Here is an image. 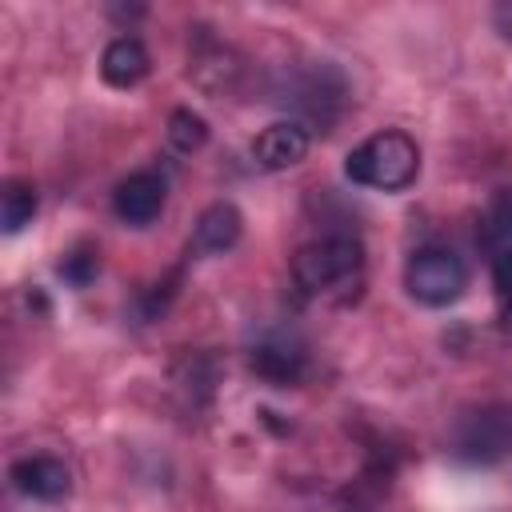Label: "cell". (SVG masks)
Returning <instances> with one entry per match:
<instances>
[{
  "label": "cell",
  "instance_id": "7a4b0ae2",
  "mask_svg": "<svg viewBox=\"0 0 512 512\" xmlns=\"http://www.w3.org/2000/svg\"><path fill=\"white\" fill-rule=\"evenodd\" d=\"M360 264H364V244L356 236H324V240L304 244L292 256V280L300 292L320 296V292L348 284L360 272Z\"/></svg>",
  "mask_w": 512,
  "mask_h": 512
},
{
  "label": "cell",
  "instance_id": "277c9868",
  "mask_svg": "<svg viewBox=\"0 0 512 512\" xmlns=\"http://www.w3.org/2000/svg\"><path fill=\"white\" fill-rule=\"evenodd\" d=\"M452 444H456V456H464L472 464L500 460L512 444V408L488 404V408H476V412L460 416Z\"/></svg>",
  "mask_w": 512,
  "mask_h": 512
},
{
  "label": "cell",
  "instance_id": "52a82bcc",
  "mask_svg": "<svg viewBox=\"0 0 512 512\" xmlns=\"http://www.w3.org/2000/svg\"><path fill=\"white\" fill-rule=\"evenodd\" d=\"M304 344L292 340V336H264L256 348H252V372L264 376L268 384L276 388H288L304 376Z\"/></svg>",
  "mask_w": 512,
  "mask_h": 512
},
{
  "label": "cell",
  "instance_id": "9a60e30c",
  "mask_svg": "<svg viewBox=\"0 0 512 512\" xmlns=\"http://www.w3.org/2000/svg\"><path fill=\"white\" fill-rule=\"evenodd\" d=\"M492 276H496V292L504 304H512V252H504L500 260H492Z\"/></svg>",
  "mask_w": 512,
  "mask_h": 512
},
{
  "label": "cell",
  "instance_id": "e0dca14e",
  "mask_svg": "<svg viewBox=\"0 0 512 512\" xmlns=\"http://www.w3.org/2000/svg\"><path fill=\"white\" fill-rule=\"evenodd\" d=\"M500 324H504V332L512 336V304H504V308H500Z\"/></svg>",
  "mask_w": 512,
  "mask_h": 512
},
{
  "label": "cell",
  "instance_id": "3957f363",
  "mask_svg": "<svg viewBox=\"0 0 512 512\" xmlns=\"http://www.w3.org/2000/svg\"><path fill=\"white\" fill-rule=\"evenodd\" d=\"M404 288L412 300L428 304V308H444L452 300H460V292L468 288V268L456 252L448 248H416L404 264Z\"/></svg>",
  "mask_w": 512,
  "mask_h": 512
},
{
  "label": "cell",
  "instance_id": "30bf717a",
  "mask_svg": "<svg viewBox=\"0 0 512 512\" xmlns=\"http://www.w3.org/2000/svg\"><path fill=\"white\" fill-rule=\"evenodd\" d=\"M100 76L112 88H132L148 76V52L136 36H116L100 56Z\"/></svg>",
  "mask_w": 512,
  "mask_h": 512
},
{
  "label": "cell",
  "instance_id": "8992f818",
  "mask_svg": "<svg viewBox=\"0 0 512 512\" xmlns=\"http://www.w3.org/2000/svg\"><path fill=\"white\" fill-rule=\"evenodd\" d=\"M308 156V128L296 120H276L252 140V160L264 172H284Z\"/></svg>",
  "mask_w": 512,
  "mask_h": 512
},
{
  "label": "cell",
  "instance_id": "9c48e42d",
  "mask_svg": "<svg viewBox=\"0 0 512 512\" xmlns=\"http://www.w3.org/2000/svg\"><path fill=\"white\" fill-rule=\"evenodd\" d=\"M12 484L32 500H64L72 476L56 456H24L12 464Z\"/></svg>",
  "mask_w": 512,
  "mask_h": 512
},
{
  "label": "cell",
  "instance_id": "ba28073f",
  "mask_svg": "<svg viewBox=\"0 0 512 512\" xmlns=\"http://www.w3.org/2000/svg\"><path fill=\"white\" fill-rule=\"evenodd\" d=\"M240 228H244L240 208L228 204V200H216V204H208V208L200 212L188 248H192L196 256H220V252H228V248L240 240Z\"/></svg>",
  "mask_w": 512,
  "mask_h": 512
},
{
  "label": "cell",
  "instance_id": "7c38bea8",
  "mask_svg": "<svg viewBox=\"0 0 512 512\" xmlns=\"http://www.w3.org/2000/svg\"><path fill=\"white\" fill-rule=\"evenodd\" d=\"M32 216H36V188L24 180H8L0 192V228L20 232L24 224H32Z\"/></svg>",
  "mask_w": 512,
  "mask_h": 512
},
{
  "label": "cell",
  "instance_id": "8fae6325",
  "mask_svg": "<svg viewBox=\"0 0 512 512\" xmlns=\"http://www.w3.org/2000/svg\"><path fill=\"white\" fill-rule=\"evenodd\" d=\"M480 244L492 252V260H500L504 252H512V188H500L480 220Z\"/></svg>",
  "mask_w": 512,
  "mask_h": 512
},
{
  "label": "cell",
  "instance_id": "5b68a950",
  "mask_svg": "<svg viewBox=\"0 0 512 512\" xmlns=\"http://www.w3.org/2000/svg\"><path fill=\"white\" fill-rule=\"evenodd\" d=\"M164 196H168V188H164V180H160L156 172H132L128 180L116 184V192H112V212H116L124 224L144 228V224H152V220L164 212Z\"/></svg>",
  "mask_w": 512,
  "mask_h": 512
},
{
  "label": "cell",
  "instance_id": "5bb4252c",
  "mask_svg": "<svg viewBox=\"0 0 512 512\" xmlns=\"http://www.w3.org/2000/svg\"><path fill=\"white\" fill-rule=\"evenodd\" d=\"M96 268H100V260H96V252H88V248H76V252H68V256L60 260V276H64L68 284H76V288H84V284L96 276Z\"/></svg>",
  "mask_w": 512,
  "mask_h": 512
},
{
  "label": "cell",
  "instance_id": "2e32d148",
  "mask_svg": "<svg viewBox=\"0 0 512 512\" xmlns=\"http://www.w3.org/2000/svg\"><path fill=\"white\" fill-rule=\"evenodd\" d=\"M492 24H496V32H500L504 40H512V0L496 4V12H492Z\"/></svg>",
  "mask_w": 512,
  "mask_h": 512
},
{
  "label": "cell",
  "instance_id": "6da1fadb",
  "mask_svg": "<svg viewBox=\"0 0 512 512\" xmlns=\"http://www.w3.org/2000/svg\"><path fill=\"white\" fill-rule=\"evenodd\" d=\"M416 172H420V148L400 128H384V132L368 136L344 160V176L352 184L376 188V192H404L416 180Z\"/></svg>",
  "mask_w": 512,
  "mask_h": 512
},
{
  "label": "cell",
  "instance_id": "4fadbf2b",
  "mask_svg": "<svg viewBox=\"0 0 512 512\" xmlns=\"http://www.w3.org/2000/svg\"><path fill=\"white\" fill-rule=\"evenodd\" d=\"M204 140H208L204 116L192 112V108H176L172 120H168V144L176 152H196V148H204Z\"/></svg>",
  "mask_w": 512,
  "mask_h": 512
}]
</instances>
